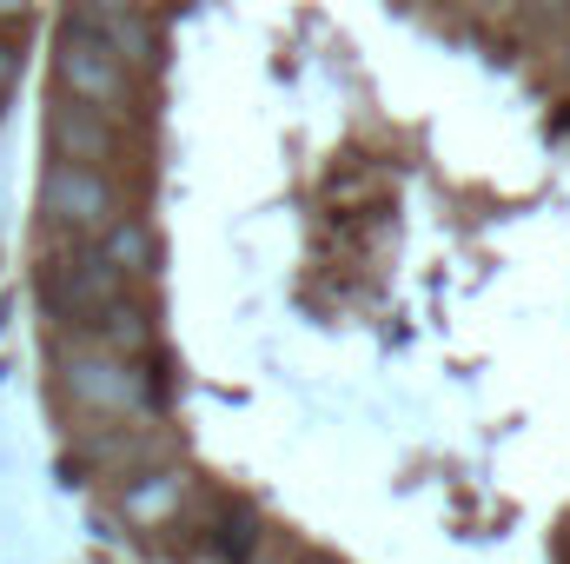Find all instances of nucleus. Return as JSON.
Wrapping results in <instances>:
<instances>
[{
	"label": "nucleus",
	"instance_id": "obj_16",
	"mask_svg": "<svg viewBox=\"0 0 570 564\" xmlns=\"http://www.w3.org/2000/svg\"><path fill=\"white\" fill-rule=\"evenodd\" d=\"M20 7H27V0H0V13H20Z\"/></svg>",
	"mask_w": 570,
	"mask_h": 564
},
{
	"label": "nucleus",
	"instance_id": "obj_18",
	"mask_svg": "<svg viewBox=\"0 0 570 564\" xmlns=\"http://www.w3.org/2000/svg\"><path fill=\"white\" fill-rule=\"evenodd\" d=\"M305 564H338V558H305Z\"/></svg>",
	"mask_w": 570,
	"mask_h": 564
},
{
	"label": "nucleus",
	"instance_id": "obj_10",
	"mask_svg": "<svg viewBox=\"0 0 570 564\" xmlns=\"http://www.w3.org/2000/svg\"><path fill=\"white\" fill-rule=\"evenodd\" d=\"M511 27L531 40H570V0H518Z\"/></svg>",
	"mask_w": 570,
	"mask_h": 564
},
{
	"label": "nucleus",
	"instance_id": "obj_11",
	"mask_svg": "<svg viewBox=\"0 0 570 564\" xmlns=\"http://www.w3.org/2000/svg\"><path fill=\"white\" fill-rule=\"evenodd\" d=\"M253 552H259V518H253L246 505H233L226 525H219V558L226 564H253Z\"/></svg>",
	"mask_w": 570,
	"mask_h": 564
},
{
	"label": "nucleus",
	"instance_id": "obj_9",
	"mask_svg": "<svg viewBox=\"0 0 570 564\" xmlns=\"http://www.w3.org/2000/svg\"><path fill=\"white\" fill-rule=\"evenodd\" d=\"M94 246H100V260H107V266H114L127 285L159 273V240H153V226H146V220H134V213H120V220H114Z\"/></svg>",
	"mask_w": 570,
	"mask_h": 564
},
{
	"label": "nucleus",
	"instance_id": "obj_6",
	"mask_svg": "<svg viewBox=\"0 0 570 564\" xmlns=\"http://www.w3.org/2000/svg\"><path fill=\"white\" fill-rule=\"evenodd\" d=\"M80 27H94L134 74H153L159 67V54H166V40H159V27H153V13L146 7H114V13H73Z\"/></svg>",
	"mask_w": 570,
	"mask_h": 564
},
{
	"label": "nucleus",
	"instance_id": "obj_2",
	"mask_svg": "<svg viewBox=\"0 0 570 564\" xmlns=\"http://www.w3.org/2000/svg\"><path fill=\"white\" fill-rule=\"evenodd\" d=\"M120 186L107 166H87V159H47L40 173V226L53 240H100L114 220H120Z\"/></svg>",
	"mask_w": 570,
	"mask_h": 564
},
{
	"label": "nucleus",
	"instance_id": "obj_17",
	"mask_svg": "<svg viewBox=\"0 0 570 564\" xmlns=\"http://www.w3.org/2000/svg\"><path fill=\"white\" fill-rule=\"evenodd\" d=\"M253 564H279V558H273V552H253Z\"/></svg>",
	"mask_w": 570,
	"mask_h": 564
},
{
	"label": "nucleus",
	"instance_id": "obj_5",
	"mask_svg": "<svg viewBox=\"0 0 570 564\" xmlns=\"http://www.w3.org/2000/svg\"><path fill=\"white\" fill-rule=\"evenodd\" d=\"M47 146H53V159L114 166V159H120V146H127V120H114V114H100V107H87V100L60 94V100L47 107Z\"/></svg>",
	"mask_w": 570,
	"mask_h": 564
},
{
	"label": "nucleus",
	"instance_id": "obj_12",
	"mask_svg": "<svg viewBox=\"0 0 570 564\" xmlns=\"http://www.w3.org/2000/svg\"><path fill=\"white\" fill-rule=\"evenodd\" d=\"M13 80H20V40H7V33H0V100L13 94Z\"/></svg>",
	"mask_w": 570,
	"mask_h": 564
},
{
	"label": "nucleus",
	"instance_id": "obj_7",
	"mask_svg": "<svg viewBox=\"0 0 570 564\" xmlns=\"http://www.w3.org/2000/svg\"><path fill=\"white\" fill-rule=\"evenodd\" d=\"M80 332L94 339V346H107V352H127V359H140V352H153V312H146L140 299H107L100 312H87L80 319Z\"/></svg>",
	"mask_w": 570,
	"mask_h": 564
},
{
	"label": "nucleus",
	"instance_id": "obj_1",
	"mask_svg": "<svg viewBox=\"0 0 570 564\" xmlns=\"http://www.w3.org/2000/svg\"><path fill=\"white\" fill-rule=\"evenodd\" d=\"M53 80H60V94L87 100V107H100V114H114V120H127L134 100H140V74H134L94 27H80L73 13H67L60 33H53Z\"/></svg>",
	"mask_w": 570,
	"mask_h": 564
},
{
	"label": "nucleus",
	"instance_id": "obj_13",
	"mask_svg": "<svg viewBox=\"0 0 570 564\" xmlns=\"http://www.w3.org/2000/svg\"><path fill=\"white\" fill-rule=\"evenodd\" d=\"M471 13H478V20H511L518 0H471Z\"/></svg>",
	"mask_w": 570,
	"mask_h": 564
},
{
	"label": "nucleus",
	"instance_id": "obj_3",
	"mask_svg": "<svg viewBox=\"0 0 570 564\" xmlns=\"http://www.w3.org/2000/svg\"><path fill=\"white\" fill-rule=\"evenodd\" d=\"M60 392L94 412V419H140L153 406V379L146 366H134L127 352H107V346H60Z\"/></svg>",
	"mask_w": 570,
	"mask_h": 564
},
{
	"label": "nucleus",
	"instance_id": "obj_4",
	"mask_svg": "<svg viewBox=\"0 0 570 564\" xmlns=\"http://www.w3.org/2000/svg\"><path fill=\"white\" fill-rule=\"evenodd\" d=\"M120 292H127V280L100 260L94 240H60V253L40 260V305H47L53 319H67V325H80L87 312H100V305L120 299Z\"/></svg>",
	"mask_w": 570,
	"mask_h": 564
},
{
	"label": "nucleus",
	"instance_id": "obj_14",
	"mask_svg": "<svg viewBox=\"0 0 570 564\" xmlns=\"http://www.w3.org/2000/svg\"><path fill=\"white\" fill-rule=\"evenodd\" d=\"M114 7H134V0H73L67 13H114Z\"/></svg>",
	"mask_w": 570,
	"mask_h": 564
},
{
	"label": "nucleus",
	"instance_id": "obj_15",
	"mask_svg": "<svg viewBox=\"0 0 570 564\" xmlns=\"http://www.w3.org/2000/svg\"><path fill=\"white\" fill-rule=\"evenodd\" d=\"M558 87H570V40H558Z\"/></svg>",
	"mask_w": 570,
	"mask_h": 564
},
{
	"label": "nucleus",
	"instance_id": "obj_8",
	"mask_svg": "<svg viewBox=\"0 0 570 564\" xmlns=\"http://www.w3.org/2000/svg\"><path fill=\"white\" fill-rule=\"evenodd\" d=\"M186 505V471H134L127 485H120V512L140 525V532H153V525H166L173 512Z\"/></svg>",
	"mask_w": 570,
	"mask_h": 564
}]
</instances>
